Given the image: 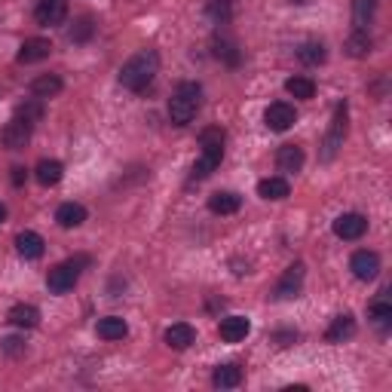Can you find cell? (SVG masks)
Listing matches in <instances>:
<instances>
[{
  "label": "cell",
  "instance_id": "cell-26",
  "mask_svg": "<svg viewBox=\"0 0 392 392\" xmlns=\"http://www.w3.org/2000/svg\"><path fill=\"white\" fill-rule=\"evenodd\" d=\"M374 13H377V0H353V22L359 31H368Z\"/></svg>",
  "mask_w": 392,
  "mask_h": 392
},
{
  "label": "cell",
  "instance_id": "cell-36",
  "mask_svg": "<svg viewBox=\"0 0 392 392\" xmlns=\"http://www.w3.org/2000/svg\"><path fill=\"white\" fill-rule=\"evenodd\" d=\"M0 349H4V353L6 356H22L25 353V344H22V340H19V337H4V340H0Z\"/></svg>",
  "mask_w": 392,
  "mask_h": 392
},
{
  "label": "cell",
  "instance_id": "cell-7",
  "mask_svg": "<svg viewBox=\"0 0 392 392\" xmlns=\"http://www.w3.org/2000/svg\"><path fill=\"white\" fill-rule=\"evenodd\" d=\"M294 120H297V113L288 101H273V105L264 110V123H267V129H273V132H288L294 126Z\"/></svg>",
  "mask_w": 392,
  "mask_h": 392
},
{
  "label": "cell",
  "instance_id": "cell-8",
  "mask_svg": "<svg viewBox=\"0 0 392 392\" xmlns=\"http://www.w3.org/2000/svg\"><path fill=\"white\" fill-rule=\"evenodd\" d=\"M349 270H353V276L359 282H371V279H377V273H380V257L368 249L356 252L353 261H349Z\"/></svg>",
  "mask_w": 392,
  "mask_h": 392
},
{
  "label": "cell",
  "instance_id": "cell-2",
  "mask_svg": "<svg viewBox=\"0 0 392 392\" xmlns=\"http://www.w3.org/2000/svg\"><path fill=\"white\" fill-rule=\"evenodd\" d=\"M200 98H202L200 83H181L175 89V96L169 98L172 126H187V123L196 117V110H200Z\"/></svg>",
  "mask_w": 392,
  "mask_h": 392
},
{
  "label": "cell",
  "instance_id": "cell-14",
  "mask_svg": "<svg viewBox=\"0 0 392 392\" xmlns=\"http://www.w3.org/2000/svg\"><path fill=\"white\" fill-rule=\"evenodd\" d=\"M200 148H202V157H209V160H215V163H221V160H224V129H218V126L202 129V135H200Z\"/></svg>",
  "mask_w": 392,
  "mask_h": 392
},
{
  "label": "cell",
  "instance_id": "cell-12",
  "mask_svg": "<svg viewBox=\"0 0 392 392\" xmlns=\"http://www.w3.org/2000/svg\"><path fill=\"white\" fill-rule=\"evenodd\" d=\"M49 53H53V43L49 40H43V37H31V40H25L22 46H19V61L22 65H34V61H43Z\"/></svg>",
  "mask_w": 392,
  "mask_h": 392
},
{
  "label": "cell",
  "instance_id": "cell-6",
  "mask_svg": "<svg viewBox=\"0 0 392 392\" xmlns=\"http://www.w3.org/2000/svg\"><path fill=\"white\" fill-rule=\"evenodd\" d=\"M31 132H34V123H28L22 117H13L4 126V132H0V141H4L6 150H19L31 141Z\"/></svg>",
  "mask_w": 392,
  "mask_h": 392
},
{
  "label": "cell",
  "instance_id": "cell-29",
  "mask_svg": "<svg viewBox=\"0 0 392 392\" xmlns=\"http://www.w3.org/2000/svg\"><path fill=\"white\" fill-rule=\"evenodd\" d=\"M371 37H368V31H353V34H349V40H346V49H349V56L353 58H365L368 53H371Z\"/></svg>",
  "mask_w": 392,
  "mask_h": 392
},
{
  "label": "cell",
  "instance_id": "cell-35",
  "mask_svg": "<svg viewBox=\"0 0 392 392\" xmlns=\"http://www.w3.org/2000/svg\"><path fill=\"white\" fill-rule=\"evenodd\" d=\"M209 16H215L218 22H227V19H230V0H212Z\"/></svg>",
  "mask_w": 392,
  "mask_h": 392
},
{
  "label": "cell",
  "instance_id": "cell-28",
  "mask_svg": "<svg viewBox=\"0 0 392 392\" xmlns=\"http://www.w3.org/2000/svg\"><path fill=\"white\" fill-rule=\"evenodd\" d=\"M325 56H328V53H325V46L319 43V40H306V43L297 49V58H301L304 65H309V68H313V65H322Z\"/></svg>",
  "mask_w": 392,
  "mask_h": 392
},
{
  "label": "cell",
  "instance_id": "cell-10",
  "mask_svg": "<svg viewBox=\"0 0 392 392\" xmlns=\"http://www.w3.org/2000/svg\"><path fill=\"white\" fill-rule=\"evenodd\" d=\"M304 276H306V267L304 264H292L285 270V276L279 279V285H276V297L279 301H288V297H297V292H301V285H304Z\"/></svg>",
  "mask_w": 392,
  "mask_h": 392
},
{
  "label": "cell",
  "instance_id": "cell-25",
  "mask_svg": "<svg viewBox=\"0 0 392 392\" xmlns=\"http://www.w3.org/2000/svg\"><path fill=\"white\" fill-rule=\"evenodd\" d=\"M96 331H98L101 340H123L129 334V325L123 322L120 316H108V319H101V322H98Z\"/></svg>",
  "mask_w": 392,
  "mask_h": 392
},
{
  "label": "cell",
  "instance_id": "cell-18",
  "mask_svg": "<svg viewBox=\"0 0 392 392\" xmlns=\"http://www.w3.org/2000/svg\"><path fill=\"white\" fill-rule=\"evenodd\" d=\"M356 334V319L349 316V313H344V316H337V319H331V325H328V340L331 344H344V340H349Z\"/></svg>",
  "mask_w": 392,
  "mask_h": 392
},
{
  "label": "cell",
  "instance_id": "cell-38",
  "mask_svg": "<svg viewBox=\"0 0 392 392\" xmlns=\"http://www.w3.org/2000/svg\"><path fill=\"white\" fill-rule=\"evenodd\" d=\"M4 221H6V205L0 202V224H4Z\"/></svg>",
  "mask_w": 392,
  "mask_h": 392
},
{
  "label": "cell",
  "instance_id": "cell-5",
  "mask_svg": "<svg viewBox=\"0 0 392 392\" xmlns=\"http://www.w3.org/2000/svg\"><path fill=\"white\" fill-rule=\"evenodd\" d=\"M365 230H368V218L365 215H359V212H344V215H337L334 218V236L337 239H346V242L362 239Z\"/></svg>",
  "mask_w": 392,
  "mask_h": 392
},
{
  "label": "cell",
  "instance_id": "cell-33",
  "mask_svg": "<svg viewBox=\"0 0 392 392\" xmlns=\"http://www.w3.org/2000/svg\"><path fill=\"white\" fill-rule=\"evenodd\" d=\"M92 31H96V22H92L89 16H83V19H77L74 28L68 31V37L74 40V43H83V40H89V37H92Z\"/></svg>",
  "mask_w": 392,
  "mask_h": 392
},
{
  "label": "cell",
  "instance_id": "cell-1",
  "mask_svg": "<svg viewBox=\"0 0 392 392\" xmlns=\"http://www.w3.org/2000/svg\"><path fill=\"white\" fill-rule=\"evenodd\" d=\"M157 71H160V56L153 49H141V53H135L120 68V83L132 92H141L157 77Z\"/></svg>",
  "mask_w": 392,
  "mask_h": 392
},
{
  "label": "cell",
  "instance_id": "cell-11",
  "mask_svg": "<svg viewBox=\"0 0 392 392\" xmlns=\"http://www.w3.org/2000/svg\"><path fill=\"white\" fill-rule=\"evenodd\" d=\"M249 331H252V322L245 316H227L218 325V334L224 344H239V340L249 337Z\"/></svg>",
  "mask_w": 392,
  "mask_h": 392
},
{
  "label": "cell",
  "instance_id": "cell-9",
  "mask_svg": "<svg viewBox=\"0 0 392 392\" xmlns=\"http://www.w3.org/2000/svg\"><path fill=\"white\" fill-rule=\"evenodd\" d=\"M34 19L46 28L61 25L68 19V0H40L37 9H34Z\"/></svg>",
  "mask_w": 392,
  "mask_h": 392
},
{
  "label": "cell",
  "instance_id": "cell-30",
  "mask_svg": "<svg viewBox=\"0 0 392 392\" xmlns=\"http://www.w3.org/2000/svg\"><path fill=\"white\" fill-rule=\"evenodd\" d=\"M371 319H374V325L383 328V331L392 325V304L386 301V297H377V301L371 304Z\"/></svg>",
  "mask_w": 392,
  "mask_h": 392
},
{
  "label": "cell",
  "instance_id": "cell-21",
  "mask_svg": "<svg viewBox=\"0 0 392 392\" xmlns=\"http://www.w3.org/2000/svg\"><path fill=\"white\" fill-rule=\"evenodd\" d=\"M212 383L218 386V389H233V386H239L242 383V368L239 365H218L215 368V374H212Z\"/></svg>",
  "mask_w": 392,
  "mask_h": 392
},
{
  "label": "cell",
  "instance_id": "cell-23",
  "mask_svg": "<svg viewBox=\"0 0 392 392\" xmlns=\"http://www.w3.org/2000/svg\"><path fill=\"white\" fill-rule=\"evenodd\" d=\"M61 92V77L58 74H40L34 83H31V96L34 98H56Z\"/></svg>",
  "mask_w": 392,
  "mask_h": 392
},
{
  "label": "cell",
  "instance_id": "cell-22",
  "mask_svg": "<svg viewBox=\"0 0 392 392\" xmlns=\"http://www.w3.org/2000/svg\"><path fill=\"white\" fill-rule=\"evenodd\" d=\"M61 172H65V166H61L58 160H40L37 169H34V178L43 184V187H56L61 181Z\"/></svg>",
  "mask_w": 392,
  "mask_h": 392
},
{
  "label": "cell",
  "instance_id": "cell-34",
  "mask_svg": "<svg viewBox=\"0 0 392 392\" xmlns=\"http://www.w3.org/2000/svg\"><path fill=\"white\" fill-rule=\"evenodd\" d=\"M221 163H215V160H209V157H200L193 163V169H190V181H202V178H209V175L218 169Z\"/></svg>",
  "mask_w": 392,
  "mask_h": 392
},
{
  "label": "cell",
  "instance_id": "cell-24",
  "mask_svg": "<svg viewBox=\"0 0 392 392\" xmlns=\"http://www.w3.org/2000/svg\"><path fill=\"white\" fill-rule=\"evenodd\" d=\"M6 319H9V322H13L16 328H34V325L40 322V309L31 306V304H19V306L9 309Z\"/></svg>",
  "mask_w": 392,
  "mask_h": 392
},
{
  "label": "cell",
  "instance_id": "cell-32",
  "mask_svg": "<svg viewBox=\"0 0 392 392\" xmlns=\"http://www.w3.org/2000/svg\"><path fill=\"white\" fill-rule=\"evenodd\" d=\"M215 58H221V61H227V65H239V49H236V43L233 40H215Z\"/></svg>",
  "mask_w": 392,
  "mask_h": 392
},
{
  "label": "cell",
  "instance_id": "cell-27",
  "mask_svg": "<svg viewBox=\"0 0 392 392\" xmlns=\"http://www.w3.org/2000/svg\"><path fill=\"white\" fill-rule=\"evenodd\" d=\"M285 92L288 96H294V98H313L316 96V83L309 77H288L285 80Z\"/></svg>",
  "mask_w": 392,
  "mask_h": 392
},
{
  "label": "cell",
  "instance_id": "cell-19",
  "mask_svg": "<svg viewBox=\"0 0 392 392\" xmlns=\"http://www.w3.org/2000/svg\"><path fill=\"white\" fill-rule=\"evenodd\" d=\"M193 340H196V331L187 322H178V325L166 328V344L172 349H187V346H193Z\"/></svg>",
  "mask_w": 392,
  "mask_h": 392
},
{
  "label": "cell",
  "instance_id": "cell-16",
  "mask_svg": "<svg viewBox=\"0 0 392 392\" xmlns=\"http://www.w3.org/2000/svg\"><path fill=\"white\" fill-rule=\"evenodd\" d=\"M239 205H242V196H236L230 190H218L209 196V212H215V215H236Z\"/></svg>",
  "mask_w": 392,
  "mask_h": 392
},
{
  "label": "cell",
  "instance_id": "cell-13",
  "mask_svg": "<svg viewBox=\"0 0 392 392\" xmlns=\"http://www.w3.org/2000/svg\"><path fill=\"white\" fill-rule=\"evenodd\" d=\"M16 249H19V254H22L25 261H37V257H43L46 242H43V236H40V233L25 230V233L16 236Z\"/></svg>",
  "mask_w": 392,
  "mask_h": 392
},
{
  "label": "cell",
  "instance_id": "cell-31",
  "mask_svg": "<svg viewBox=\"0 0 392 392\" xmlns=\"http://www.w3.org/2000/svg\"><path fill=\"white\" fill-rule=\"evenodd\" d=\"M16 117H22V120H28V123H37L43 120V98H31V101H25V105H19L16 108Z\"/></svg>",
  "mask_w": 392,
  "mask_h": 392
},
{
  "label": "cell",
  "instance_id": "cell-20",
  "mask_svg": "<svg viewBox=\"0 0 392 392\" xmlns=\"http://www.w3.org/2000/svg\"><path fill=\"white\" fill-rule=\"evenodd\" d=\"M288 193H292V184H288L285 178H264L261 184H257V196H261V200L279 202V200H285Z\"/></svg>",
  "mask_w": 392,
  "mask_h": 392
},
{
  "label": "cell",
  "instance_id": "cell-15",
  "mask_svg": "<svg viewBox=\"0 0 392 392\" xmlns=\"http://www.w3.org/2000/svg\"><path fill=\"white\" fill-rule=\"evenodd\" d=\"M276 166H279V172L285 175H294L304 169V150L297 148V144H282L279 153H276Z\"/></svg>",
  "mask_w": 392,
  "mask_h": 392
},
{
  "label": "cell",
  "instance_id": "cell-37",
  "mask_svg": "<svg viewBox=\"0 0 392 392\" xmlns=\"http://www.w3.org/2000/svg\"><path fill=\"white\" fill-rule=\"evenodd\" d=\"M25 178H28V175H25V169H13V184H16V187H22V184H25Z\"/></svg>",
  "mask_w": 392,
  "mask_h": 392
},
{
  "label": "cell",
  "instance_id": "cell-3",
  "mask_svg": "<svg viewBox=\"0 0 392 392\" xmlns=\"http://www.w3.org/2000/svg\"><path fill=\"white\" fill-rule=\"evenodd\" d=\"M86 264H89V257H71V261L53 267L49 276H46L49 292H53V294H68L71 288L77 285V279H80V273H83Z\"/></svg>",
  "mask_w": 392,
  "mask_h": 392
},
{
  "label": "cell",
  "instance_id": "cell-4",
  "mask_svg": "<svg viewBox=\"0 0 392 392\" xmlns=\"http://www.w3.org/2000/svg\"><path fill=\"white\" fill-rule=\"evenodd\" d=\"M344 138H346V105L340 101V105L334 108L331 129H328L325 144H322V160H334V153H337L340 144H344Z\"/></svg>",
  "mask_w": 392,
  "mask_h": 392
},
{
  "label": "cell",
  "instance_id": "cell-17",
  "mask_svg": "<svg viewBox=\"0 0 392 392\" xmlns=\"http://www.w3.org/2000/svg\"><path fill=\"white\" fill-rule=\"evenodd\" d=\"M56 221H58V227H65V230H74V227L86 221V209L80 202H61L56 212Z\"/></svg>",
  "mask_w": 392,
  "mask_h": 392
}]
</instances>
